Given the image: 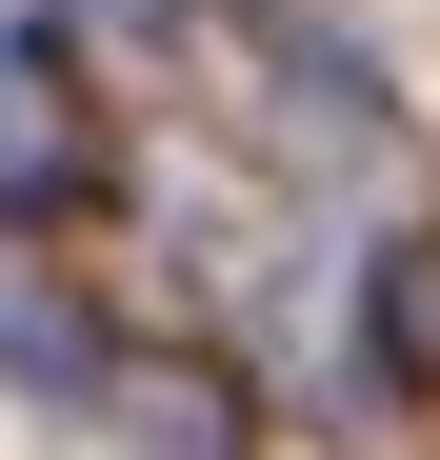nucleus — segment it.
<instances>
[{"instance_id":"obj_3","label":"nucleus","mask_w":440,"mask_h":460,"mask_svg":"<svg viewBox=\"0 0 440 460\" xmlns=\"http://www.w3.org/2000/svg\"><path fill=\"white\" fill-rule=\"evenodd\" d=\"M360 380L381 401H440V220H400L360 261Z\"/></svg>"},{"instance_id":"obj_4","label":"nucleus","mask_w":440,"mask_h":460,"mask_svg":"<svg viewBox=\"0 0 440 460\" xmlns=\"http://www.w3.org/2000/svg\"><path fill=\"white\" fill-rule=\"evenodd\" d=\"M101 420H120L140 460H241V380H220V360H120Z\"/></svg>"},{"instance_id":"obj_2","label":"nucleus","mask_w":440,"mask_h":460,"mask_svg":"<svg viewBox=\"0 0 440 460\" xmlns=\"http://www.w3.org/2000/svg\"><path fill=\"white\" fill-rule=\"evenodd\" d=\"M0 380H21V401H60V420H101V380H120V341H101L81 300L40 280V261H0Z\"/></svg>"},{"instance_id":"obj_1","label":"nucleus","mask_w":440,"mask_h":460,"mask_svg":"<svg viewBox=\"0 0 440 460\" xmlns=\"http://www.w3.org/2000/svg\"><path fill=\"white\" fill-rule=\"evenodd\" d=\"M81 181H101V120H81V81H60V21H21L0 40V200L60 220Z\"/></svg>"},{"instance_id":"obj_5","label":"nucleus","mask_w":440,"mask_h":460,"mask_svg":"<svg viewBox=\"0 0 440 460\" xmlns=\"http://www.w3.org/2000/svg\"><path fill=\"white\" fill-rule=\"evenodd\" d=\"M280 140H301V161H381V140H400L381 60H360V40H301V60H280Z\"/></svg>"}]
</instances>
